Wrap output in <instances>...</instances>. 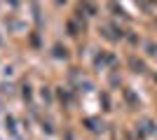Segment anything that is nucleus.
Returning a JSON list of instances; mask_svg holds the SVG:
<instances>
[{
	"label": "nucleus",
	"instance_id": "f257e3e1",
	"mask_svg": "<svg viewBox=\"0 0 157 140\" xmlns=\"http://www.w3.org/2000/svg\"><path fill=\"white\" fill-rule=\"evenodd\" d=\"M54 56H56V59H68V49L61 47V45H56L54 47Z\"/></svg>",
	"mask_w": 157,
	"mask_h": 140
},
{
	"label": "nucleus",
	"instance_id": "39448f33",
	"mask_svg": "<svg viewBox=\"0 0 157 140\" xmlns=\"http://www.w3.org/2000/svg\"><path fill=\"white\" fill-rule=\"evenodd\" d=\"M68 31H71V35H78V26H75V21H68Z\"/></svg>",
	"mask_w": 157,
	"mask_h": 140
},
{
	"label": "nucleus",
	"instance_id": "423d86ee",
	"mask_svg": "<svg viewBox=\"0 0 157 140\" xmlns=\"http://www.w3.org/2000/svg\"><path fill=\"white\" fill-rule=\"evenodd\" d=\"M56 2H63V0H56Z\"/></svg>",
	"mask_w": 157,
	"mask_h": 140
},
{
	"label": "nucleus",
	"instance_id": "20e7f679",
	"mask_svg": "<svg viewBox=\"0 0 157 140\" xmlns=\"http://www.w3.org/2000/svg\"><path fill=\"white\" fill-rule=\"evenodd\" d=\"M82 7H85V9H87L89 14H96V7H94L92 2H89V0H85V2H82Z\"/></svg>",
	"mask_w": 157,
	"mask_h": 140
},
{
	"label": "nucleus",
	"instance_id": "7ed1b4c3",
	"mask_svg": "<svg viewBox=\"0 0 157 140\" xmlns=\"http://www.w3.org/2000/svg\"><path fill=\"white\" fill-rule=\"evenodd\" d=\"M131 66H134V73H143V63L136 59H131Z\"/></svg>",
	"mask_w": 157,
	"mask_h": 140
},
{
	"label": "nucleus",
	"instance_id": "f03ea898",
	"mask_svg": "<svg viewBox=\"0 0 157 140\" xmlns=\"http://www.w3.org/2000/svg\"><path fill=\"white\" fill-rule=\"evenodd\" d=\"M124 98L129 100V105H134V107H138V100H136V96L129 91V89H124Z\"/></svg>",
	"mask_w": 157,
	"mask_h": 140
}]
</instances>
